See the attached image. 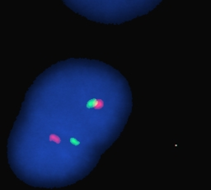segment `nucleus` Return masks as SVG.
Instances as JSON below:
<instances>
[{
	"mask_svg": "<svg viewBox=\"0 0 211 190\" xmlns=\"http://www.w3.org/2000/svg\"><path fill=\"white\" fill-rule=\"evenodd\" d=\"M105 107V101L102 98H91L88 100L86 108L88 109H93V110H102Z\"/></svg>",
	"mask_w": 211,
	"mask_h": 190,
	"instance_id": "obj_1",
	"label": "nucleus"
},
{
	"mask_svg": "<svg viewBox=\"0 0 211 190\" xmlns=\"http://www.w3.org/2000/svg\"><path fill=\"white\" fill-rule=\"evenodd\" d=\"M48 137H49V141L50 142H53V143L56 144V145H59V144L62 143L61 137L57 134H55V133H50Z\"/></svg>",
	"mask_w": 211,
	"mask_h": 190,
	"instance_id": "obj_2",
	"label": "nucleus"
},
{
	"mask_svg": "<svg viewBox=\"0 0 211 190\" xmlns=\"http://www.w3.org/2000/svg\"><path fill=\"white\" fill-rule=\"evenodd\" d=\"M69 142H70L72 145H73V146H78L80 145V141L77 140L76 138H74V137H70V139H69Z\"/></svg>",
	"mask_w": 211,
	"mask_h": 190,
	"instance_id": "obj_3",
	"label": "nucleus"
}]
</instances>
